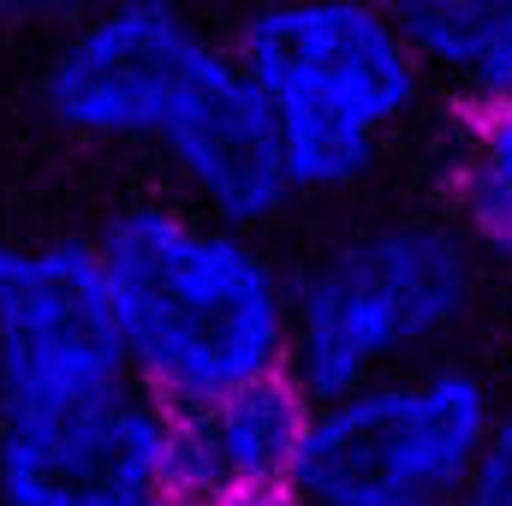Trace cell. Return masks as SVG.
Returning a JSON list of instances; mask_svg holds the SVG:
<instances>
[{
	"instance_id": "14",
	"label": "cell",
	"mask_w": 512,
	"mask_h": 506,
	"mask_svg": "<svg viewBox=\"0 0 512 506\" xmlns=\"http://www.w3.org/2000/svg\"><path fill=\"white\" fill-rule=\"evenodd\" d=\"M507 387H512V340H507Z\"/></svg>"
},
{
	"instance_id": "11",
	"label": "cell",
	"mask_w": 512,
	"mask_h": 506,
	"mask_svg": "<svg viewBox=\"0 0 512 506\" xmlns=\"http://www.w3.org/2000/svg\"><path fill=\"white\" fill-rule=\"evenodd\" d=\"M465 506H512V399H501V411L489 423V441L471 465Z\"/></svg>"
},
{
	"instance_id": "5",
	"label": "cell",
	"mask_w": 512,
	"mask_h": 506,
	"mask_svg": "<svg viewBox=\"0 0 512 506\" xmlns=\"http://www.w3.org/2000/svg\"><path fill=\"white\" fill-rule=\"evenodd\" d=\"M215 48L185 0H102L54 36L42 114L84 143H155Z\"/></svg>"
},
{
	"instance_id": "15",
	"label": "cell",
	"mask_w": 512,
	"mask_h": 506,
	"mask_svg": "<svg viewBox=\"0 0 512 506\" xmlns=\"http://www.w3.org/2000/svg\"><path fill=\"white\" fill-rule=\"evenodd\" d=\"M501 96H512V78H507V90H501Z\"/></svg>"
},
{
	"instance_id": "2",
	"label": "cell",
	"mask_w": 512,
	"mask_h": 506,
	"mask_svg": "<svg viewBox=\"0 0 512 506\" xmlns=\"http://www.w3.org/2000/svg\"><path fill=\"white\" fill-rule=\"evenodd\" d=\"M227 54L274 114L292 197L316 203L358 191L435 90L393 0H251Z\"/></svg>"
},
{
	"instance_id": "4",
	"label": "cell",
	"mask_w": 512,
	"mask_h": 506,
	"mask_svg": "<svg viewBox=\"0 0 512 506\" xmlns=\"http://www.w3.org/2000/svg\"><path fill=\"white\" fill-rule=\"evenodd\" d=\"M495 411V381L459 358L328 393L310 405L286 495L298 506H465Z\"/></svg>"
},
{
	"instance_id": "13",
	"label": "cell",
	"mask_w": 512,
	"mask_h": 506,
	"mask_svg": "<svg viewBox=\"0 0 512 506\" xmlns=\"http://www.w3.org/2000/svg\"><path fill=\"white\" fill-rule=\"evenodd\" d=\"M245 506H298L292 495H268V501H245Z\"/></svg>"
},
{
	"instance_id": "6",
	"label": "cell",
	"mask_w": 512,
	"mask_h": 506,
	"mask_svg": "<svg viewBox=\"0 0 512 506\" xmlns=\"http://www.w3.org/2000/svg\"><path fill=\"white\" fill-rule=\"evenodd\" d=\"M131 381L96 239H0V411Z\"/></svg>"
},
{
	"instance_id": "12",
	"label": "cell",
	"mask_w": 512,
	"mask_h": 506,
	"mask_svg": "<svg viewBox=\"0 0 512 506\" xmlns=\"http://www.w3.org/2000/svg\"><path fill=\"white\" fill-rule=\"evenodd\" d=\"M102 0H0V18H12V24H36V30H66V24H78L84 12H96Z\"/></svg>"
},
{
	"instance_id": "10",
	"label": "cell",
	"mask_w": 512,
	"mask_h": 506,
	"mask_svg": "<svg viewBox=\"0 0 512 506\" xmlns=\"http://www.w3.org/2000/svg\"><path fill=\"white\" fill-rule=\"evenodd\" d=\"M453 227L483 251V262L512 268V96L465 102L453 131Z\"/></svg>"
},
{
	"instance_id": "9",
	"label": "cell",
	"mask_w": 512,
	"mask_h": 506,
	"mask_svg": "<svg viewBox=\"0 0 512 506\" xmlns=\"http://www.w3.org/2000/svg\"><path fill=\"white\" fill-rule=\"evenodd\" d=\"M310 405L316 399L280 370L173 411L179 506H245L286 495L304 453Z\"/></svg>"
},
{
	"instance_id": "3",
	"label": "cell",
	"mask_w": 512,
	"mask_h": 506,
	"mask_svg": "<svg viewBox=\"0 0 512 506\" xmlns=\"http://www.w3.org/2000/svg\"><path fill=\"white\" fill-rule=\"evenodd\" d=\"M489 262L453 227V215H387L292 274V346L286 376L310 399L411 364L453 358V340L477 322Z\"/></svg>"
},
{
	"instance_id": "1",
	"label": "cell",
	"mask_w": 512,
	"mask_h": 506,
	"mask_svg": "<svg viewBox=\"0 0 512 506\" xmlns=\"http://www.w3.org/2000/svg\"><path fill=\"white\" fill-rule=\"evenodd\" d=\"M96 256L126 370L161 405L185 411L286 370L292 274L256 233L185 203H131L96 233Z\"/></svg>"
},
{
	"instance_id": "7",
	"label": "cell",
	"mask_w": 512,
	"mask_h": 506,
	"mask_svg": "<svg viewBox=\"0 0 512 506\" xmlns=\"http://www.w3.org/2000/svg\"><path fill=\"white\" fill-rule=\"evenodd\" d=\"M0 506H179L173 405L120 381L90 399L0 411Z\"/></svg>"
},
{
	"instance_id": "8",
	"label": "cell",
	"mask_w": 512,
	"mask_h": 506,
	"mask_svg": "<svg viewBox=\"0 0 512 506\" xmlns=\"http://www.w3.org/2000/svg\"><path fill=\"white\" fill-rule=\"evenodd\" d=\"M155 149H161L185 209H197L209 221L262 233L298 203L292 179H286L274 114H268L262 90L239 72V60L227 54V42L203 60V72L167 114Z\"/></svg>"
}]
</instances>
